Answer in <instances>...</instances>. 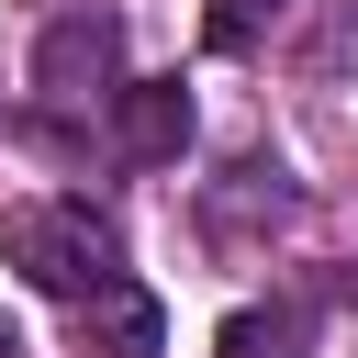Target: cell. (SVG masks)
<instances>
[{"mask_svg":"<svg viewBox=\"0 0 358 358\" xmlns=\"http://www.w3.org/2000/svg\"><path fill=\"white\" fill-rule=\"evenodd\" d=\"M0 257H11L34 291H56V302H90L101 280H123V235H112V213H90V201H22V213L0 224Z\"/></svg>","mask_w":358,"mask_h":358,"instance_id":"1","label":"cell"},{"mask_svg":"<svg viewBox=\"0 0 358 358\" xmlns=\"http://www.w3.org/2000/svg\"><path fill=\"white\" fill-rule=\"evenodd\" d=\"M34 90H45L56 112L112 101V90H123V22H112V11H56L45 45H34Z\"/></svg>","mask_w":358,"mask_h":358,"instance_id":"2","label":"cell"},{"mask_svg":"<svg viewBox=\"0 0 358 358\" xmlns=\"http://www.w3.org/2000/svg\"><path fill=\"white\" fill-rule=\"evenodd\" d=\"M67 347L78 358H157L168 347V313L145 280H101L90 302H67Z\"/></svg>","mask_w":358,"mask_h":358,"instance_id":"3","label":"cell"},{"mask_svg":"<svg viewBox=\"0 0 358 358\" xmlns=\"http://www.w3.org/2000/svg\"><path fill=\"white\" fill-rule=\"evenodd\" d=\"M112 145H123L134 168H179V145H190V90H179V78H123V90H112Z\"/></svg>","mask_w":358,"mask_h":358,"instance_id":"4","label":"cell"},{"mask_svg":"<svg viewBox=\"0 0 358 358\" xmlns=\"http://www.w3.org/2000/svg\"><path fill=\"white\" fill-rule=\"evenodd\" d=\"M302 347H313V291L246 302V313H224V336H213V358H302Z\"/></svg>","mask_w":358,"mask_h":358,"instance_id":"5","label":"cell"},{"mask_svg":"<svg viewBox=\"0 0 358 358\" xmlns=\"http://www.w3.org/2000/svg\"><path fill=\"white\" fill-rule=\"evenodd\" d=\"M291 11H302V0H201V34H213L224 56H257V45H268Z\"/></svg>","mask_w":358,"mask_h":358,"instance_id":"6","label":"cell"},{"mask_svg":"<svg viewBox=\"0 0 358 358\" xmlns=\"http://www.w3.org/2000/svg\"><path fill=\"white\" fill-rule=\"evenodd\" d=\"M358 56V0H324V22H313V45H302V78H336Z\"/></svg>","mask_w":358,"mask_h":358,"instance_id":"7","label":"cell"},{"mask_svg":"<svg viewBox=\"0 0 358 358\" xmlns=\"http://www.w3.org/2000/svg\"><path fill=\"white\" fill-rule=\"evenodd\" d=\"M0 358H22V336H11V313H0Z\"/></svg>","mask_w":358,"mask_h":358,"instance_id":"8","label":"cell"}]
</instances>
